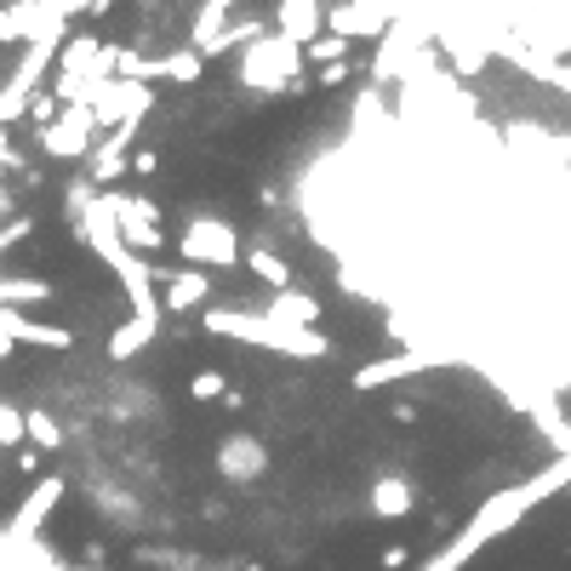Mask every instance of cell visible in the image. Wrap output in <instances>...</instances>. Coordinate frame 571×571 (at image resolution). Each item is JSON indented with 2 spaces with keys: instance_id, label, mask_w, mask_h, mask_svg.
I'll use <instances>...</instances> for the list:
<instances>
[{
  "instance_id": "6da1fadb",
  "label": "cell",
  "mask_w": 571,
  "mask_h": 571,
  "mask_svg": "<svg viewBox=\"0 0 571 571\" xmlns=\"http://www.w3.org/2000/svg\"><path fill=\"white\" fill-rule=\"evenodd\" d=\"M207 331L263 343V349L292 355V360H320V355H326V338H315V331H304V326H281V320H268V315H241V309H207Z\"/></svg>"
},
{
  "instance_id": "7a4b0ae2",
  "label": "cell",
  "mask_w": 571,
  "mask_h": 571,
  "mask_svg": "<svg viewBox=\"0 0 571 571\" xmlns=\"http://www.w3.org/2000/svg\"><path fill=\"white\" fill-rule=\"evenodd\" d=\"M304 63H309L304 46H292L286 35H263L241 57V86H252V92H297L304 86Z\"/></svg>"
},
{
  "instance_id": "3957f363",
  "label": "cell",
  "mask_w": 571,
  "mask_h": 571,
  "mask_svg": "<svg viewBox=\"0 0 571 571\" xmlns=\"http://www.w3.org/2000/svg\"><path fill=\"white\" fill-rule=\"evenodd\" d=\"M406 18V0H343V7H326V35L355 41H383L389 29Z\"/></svg>"
},
{
  "instance_id": "277c9868",
  "label": "cell",
  "mask_w": 571,
  "mask_h": 571,
  "mask_svg": "<svg viewBox=\"0 0 571 571\" xmlns=\"http://www.w3.org/2000/svg\"><path fill=\"white\" fill-rule=\"evenodd\" d=\"M178 252H183V263L234 268V263H241V234H234L223 218H212V212H194L183 223V234H178Z\"/></svg>"
},
{
  "instance_id": "5b68a950",
  "label": "cell",
  "mask_w": 571,
  "mask_h": 571,
  "mask_svg": "<svg viewBox=\"0 0 571 571\" xmlns=\"http://www.w3.org/2000/svg\"><path fill=\"white\" fill-rule=\"evenodd\" d=\"M104 200H109V212H115V229H120L126 252H131V246H144V252H160V246H166L160 207H155L149 194H104Z\"/></svg>"
},
{
  "instance_id": "8992f818",
  "label": "cell",
  "mask_w": 571,
  "mask_h": 571,
  "mask_svg": "<svg viewBox=\"0 0 571 571\" xmlns=\"http://www.w3.org/2000/svg\"><path fill=\"white\" fill-rule=\"evenodd\" d=\"M92 144H97V126H92V109H81V104H63V115L41 131V149L52 160H81V155H92Z\"/></svg>"
},
{
  "instance_id": "52a82bcc",
  "label": "cell",
  "mask_w": 571,
  "mask_h": 571,
  "mask_svg": "<svg viewBox=\"0 0 571 571\" xmlns=\"http://www.w3.org/2000/svg\"><path fill=\"white\" fill-rule=\"evenodd\" d=\"M275 35H286L292 46H315L326 35V7L320 0H275Z\"/></svg>"
},
{
  "instance_id": "ba28073f",
  "label": "cell",
  "mask_w": 571,
  "mask_h": 571,
  "mask_svg": "<svg viewBox=\"0 0 571 571\" xmlns=\"http://www.w3.org/2000/svg\"><path fill=\"white\" fill-rule=\"evenodd\" d=\"M212 297V275L207 268H172L160 286V315H183V309H200Z\"/></svg>"
},
{
  "instance_id": "9c48e42d",
  "label": "cell",
  "mask_w": 571,
  "mask_h": 571,
  "mask_svg": "<svg viewBox=\"0 0 571 571\" xmlns=\"http://www.w3.org/2000/svg\"><path fill=\"white\" fill-rule=\"evenodd\" d=\"M412 503H417V491H412L406 475H383V480H372V515H378V520L412 515Z\"/></svg>"
},
{
  "instance_id": "30bf717a",
  "label": "cell",
  "mask_w": 571,
  "mask_h": 571,
  "mask_svg": "<svg viewBox=\"0 0 571 571\" xmlns=\"http://www.w3.org/2000/svg\"><path fill=\"white\" fill-rule=\"evenodd\" d=\"M263 463H268V457H263V446L252 441V434H234V441L223 446V475H229V480H257Z\"/></svg>"
},
{
  "instance_id": "8fae6325",
  "label": "cell",
  "mask_w": 571,
  "mask_h": 571,
  "mask_svg": "<svg viewBox=\"0 0 571 571\" xmlns=\"http://www.w3.org/2000/svg\"><path fill=\"white\" fill-rule=\"evenodd\" d=\"M29 304H52V281H35V275H0V309H29Z\"/></svg>"
},
{
  "instance_id": "7c38bea8",
  "label": "cell",
  "mask_w": 571,
  "mask_h": 571,
  "mask_svg": "<svg viewBox=\"0 0 571 571\" xmlns=\"http://www.w3.org/2000/svg\"><path fill=\"white\" fill-rule=\"evenodd\" d=\"M229 7H234V0H200V12H194V23H189V35H194L189 46H194V52H207V46L223 35V12H229Z\"/></svg>"
},
{
  "instance_id": "4fadbf2b",
  "label": "cell",
  "mask_w": 571,
  "mask_h": 571,
  "mask_svg": "<svg viewBox=\"0 0 571 571\" xmlns=\"http://www.w3.org/2000/svg\"><path fill=\"white\" fill-rule=\"evenodd\" d=\"M320 315V297L309 292H281L275 304H268V320H292V326H309Z\"/></svg>"
},
{
  "instance_id": "5bb4252c",
  "label": "cell",
  "mask_w": 571,
  "mask_h": 571,
  "mask_svg": "<svg viewBox=\"0 0 571 571\" xmlns=\"http://www.w3.org/2000/svg\"><path fill=\"white\" fill-rule=\"evenodd\" d=\"M246 268H252L257 281H268V286L292 292V268H286V257H281V252H246Z\"/></svg>"
},
{
  "instance_id": "9a60e30c",
  "label": "cell",
  "mask_w": 571,
  "mask_h": 571,
  "mask_svg": "<svg viewBox=\"0 0 571 571\" xmlns=\"http://www.w3.org/2000/svg\"><path fill=\"white\" fill-rule=\"evenodd\" d=\"M23 441L57 452V446H63V429H57V417H46V412H23Z\"/></svg>"
},
{
  "instance_id": "2e32d148",
  "label": "cell",
  "mask_w": 571,
  "mask_h": 571,
  "mask_svg": "<svg viewBox=\"0 0 571 571\" xmlns=\"http://www.w3.org/2000/svg\"><path fill=\"white\" fill-rule=\"evenodd\" d=\"M304 57L315 63V70H326V63H349V41H343V35H320Z\"/></svg>"
},
{
  "instance_id": "e0dca14e",
  "label": "cell",
  "mask_w": 571,
  "mask_h": 571,
  "mask_svg": "<svg viewBox=\"0 0 571 571\" xmlns=\"http://www.w3.org/2000/svg\"><path fill=\"white\" fill-rule=\"evenodd\" d=\"M189 400H200V406H212V400H229V378L223 372H200L189 383Z\"/></svg>"
},
{
  "instance_id": "ac0fdd59",
  "label": "cell",
  "mask_w": 571,
  "mask_h": 571,
  "mask_svg": "<svg viewBox=\"0 0 571 571\" xmlns=\"http://www.w3.org/2000/svg\"><path fill=\"white\" fill-rule=\"evenodd\" d=\"M57 115H63V104H57V92H35V97H29V120H35L41 131H46V126H52Z\"/></svg>"
},
{
  "instance_id": "d6986e66",
  "label": "cell",
  "mask_w": 571,
  "mask_h": 571,
  "mask_svg": "<svg viewBox=\"0 0 571 571\" xmlns=\"http://www.w3.org/2000/svg\"><path fill=\"white\" fill-rule=\"evenodd\" d=\"M23 441V412H12L7 400H0V446H18Z\"/></svg>"
},
{
  "instance_id": "ffe728a7",
  "label": "cell",
  "mask_w": 571,
  "mask_h": 571,
  "mask_svg": "<svg viewBox=\"0 0 571 571\" xmlns=\"http://www.w3.org/2000/svg\"><path fill=\"white\" fill-rule=\"evenodd\" d=\"M29 234H35V218H12L7 229H0V257H7L18 241H29Z\"/></svg>"
},
{
  "instance_id": "44dd1931",
  "label": "cell",
  "mask_w": 571,
  "mask_h": 571,
  "mask_svg": "<svg viewBox=\"0 0 571 571\" xmlns=\"http://www.w3.org/2000/svg\"><path fill=\"white\" fill-rule=\"evenodd\" d=\"M115 7V0H63V12H70V18H104Z\"/></svg>"
},
{
  "instance_id": "7402d4cb",
  "label": "cell",
  "mask_w": 571,
  "mask_h": 571,
  "mask_svg": "<svg viewBox=\"0 0 571 571\" xmlns=\"http://www.w3.org/2000/svg\"><path fill=\"white\" fill-rule=\"evenodd\" d=\"M320 75V86L331 92V86H349V75H355V63H326V70H315Z\"/></svg>"
},
{
  "instance_id": "603a6c76",
  "label": "cell",
  "mask_w": 571,
  "mask_h": 571,
  "mask_svg": "<svg viewBox=\"0 0 571 571\" xmlns=\"http://www.w3.org/2000/svg\"><path fill=\"white\" fill-rule=\"evenodd\" d=\"M131 172H138V178H155V172H160V155H155V149H138V155H131Z\"/></svg>"
},
{
  "instance_id": "cb8c5ba5",
  "label": "cell",
  "mask_w": 571,
  "mask_h": 571,
  "mask_svg": "<svg viewBox=\"0 0 571 571\" xmlns=\"http://www.w3.org/2000/svg\"><path fill=\"white\" fill-rule=\"evenodd\" d=\"M406 560H412V549H389V554H383V571H400Z\"/></svg>"
},
{
  "instance_id": "d4e9b609",
  "label": "cell",
  "mask_w": 571,
  "mask_h": 571,
  "mask_svg": "<svg viewBox=\"0 0 571 571\" xmlns=\"http://www.w3.org/2000/svg\"><path fill=\"white\" fill-rule=\"evenodd\" d=\"M12 207H18V200H12V189H0V218H7Z\"/></svg>"
},
{
  "instance_id": "484cf974",
  "label": "cell",
  "mask_w": 571,
  "mask_h": 571,
  "mask_svg": "<svg viewBox=\"0 0 571 571\" xmlns=\"http://www.w3.org/2000/svg\"><path fill=\"white\" fill-rule=\"evenodd\" d=\"M320 7H343V0H320Z\"/></svg>"
},
{
  "instance_id": "4316f807",
  "label": "cell",
  "mask_w": 571,
  "mask_h": 571,
  "mask_svg": "<svg viewBox=\"0 0 571 571\" xmlns=\"http://www.w3.org/2000/svg\"><path fill=\"white\" fill-rule=\"evenodd\" d=\"M241 571H268V565H241Z\"/></svg>"
},
{
  "instance_id": "83f0119b",
  "label": "cell",
  "mask_w": 571,
  "mask_h": 571,
  "mask_svg": "<svg viewBox=\"0 0 571 571\" xmlns=\"http://www.w3.org/2000/svg\"><path fill=\"white\" fill-rule=\"evenodd\" d=\"M41 7H63V0H41Z\"/></svg>"
},
{
  "instance_id": "f1b7e54d",
  "label": "cell",
  "mask_w": 571,
  "mask_h": 571,
  "mask_svg": "<svg viewBox=\"0 0 571 571\" xmlns=\"http://www.w3.org/2000/svg\"><path fill=\"white\" fill-rule=\"evenodd\" d=\"M565 394H571V372H565Z\"/></svg>"
},
{
  "instance_id": "f546056e",
  "label": "cell",
  "mask_w": 571,
  "mask_h": 571,
  "mask_svg": "<svg viewBox=\"0 0 571 571\" xmlns=\"http://www.w3.org/2000/svg\"><path fill=\"white\" fill-rule=\"evenodd\" d=\"M0 172H7V166H0Z\"/></svg>"
}]
</instances>
